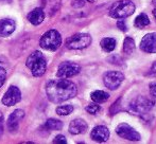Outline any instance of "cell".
I'll return each mask as SVG.
<instances>
[{"label": "cell", "mask_w": 156, "mask_h": 144, "mask_svg": "<svg viewBox=\"0 0 156 144\" xmlns=\"http://www.w3.org/2000/svg\"><path fill=\"white\" fill-rule=\"evenodd\" d=\"M46 93L50 102L60 104L74 98L78 93L76 84L66 78L52 80L47 84Z\"/></svg>", "instance_id": "cell-1"}, {"label": "cell", "mask_w": 156, "mask_h": 144, "mask_svg": "<svg viewBox=\"0 0 156 144\" xmlns=\"http://www.w3.org/2000/svg\"><path fill=\"white\" fill-rule=\"evenodd\" d=\"M26 65L31 70L32 75L35 77L44 75L47 70V62L41 51H34L32 54H30Z\"/></svg>", "instance_id": "cell-2"}, {"label": "cell", "mask_w": 156, "mask_h": 144, "mask_svg": "<svg viewBox=\"0 0 156 144\" xmlns=\"http://www.w3.org/2000/svg\"><path fill=\"white\" fill-rule=\"evenodd\" d=\"M135 4L131 0H119L109 9V15L115 19H124L135 12Z\"/></svg>", "instance_id": "cell-3"}, {"label": "cell", "mask_w": 156, "mask_h": 144, "mask_svg": "<svg viewBox=\"0 0 156 144\" xmlns=\"http://www.w3.org/2000/svg\"><path fill=\"white\" fill-rule=\"evenodd\" d=\"M153 102L144 97H138L129 105V111L132 115H139L141 118H146L150 113L153 107Z\"/></svg>", "instance_id": "cell-4"}, {"label": "cell", "mask_w": 156, "mask_h": 144, "mask_svg": "<svg viewBox=\"0 0 156 144\" xmlns=\"http://www.w3.org/2000/svg\"><path fill=\"white\" fill-rule=\"evenodd\" d=\"M62 43V36L56 30H50L41 36L39 45L41 48L49 51H55Z\"/></svg>", "instance_id": "cell-5"}, {"label": "cell", "mask_w": 156, "mask_h": 144, "mask_svg": "<svg viewBox=\"0 0 156 144\" xmlns=\"http://www.w3.org/2000/svg\"><path fill=\"white\" fill-rule=\"evenodd\" d=\"M91 43V36L87 33H76L66 40L68 49L80 50L87 48Z\"/></svg>", "instance_id": "cell-6"}, {"label": "cell", "mask_w": 156, "mask_h": 144, "mask_svg": "<svg viewBox=\"0 0 156 144\" xmlns=\"http://www.w3.org/2000/svg\"><path fill=\"white\" fill-rule=\"evenodd\" d=\"M124 81V74L120 71H107L103 75V83L105 87L111 90H116Z\"/></svg>", "instance_id": "cell-7"}, {"label": "cell", "mask_w": 156, "mask_h": 144, "mask_svg": "<svg viewBox=\"0 0 156 144\" xmlns=\"http://www.w3.org/2000/svg\"><path fill=\"white\" fill-rule=\"evenodd\" d=\"M81 71V67L78 64L71 62H65L58 66L56 76L60 78H69L79 74Z\"/></svg>", "instance_id": "cell-8"}, {"label": "cell", "mask_w": 156, "mask_h": 144, "mask_svg": "<svg viewBox=\"0 0 156 144\" xmlns=\"http://www.w3.org/2000/svg\"><path fill=\"white\" fill-rule=\"evenodd\" d=\"M116 132L119 137L126 139L129 141H139L141 139L139 132H136L132 126L127 123H121L116 127Z\"/></svg>", "instance_id": "cell-9"}, {"label": "cell", "mask_w": 156, "mask_h": 144, "mask_svg": "<svg viewBox=\"0 0 156 144\" xmlns=\"http://www.w3.org/2000/svg\"><path fill=\"white\" fill-rule=\"evenodd\" d=\"M20 100H21V92L18 87L10 86V88L4 93L1 102L5 106H13L18 103V102H20Z\"/></svg>", "instance_id": "cell-10"}, {"label": "cell", "mask_w": 156, "mask_h": 144, "mask_svg": "<svg viewBox=\"0 0 156 144\" xmlns=\"http://www.w3.org/2000/svg\"><path fill=\"white\" fill-rule=\"evenodd\" d=\"M140 49L147 53H156V32L144 36L140 41Z\"/></svg>", "instance_id": "cell-11"}, {"label": "cell", "mask_w": 156, "mask_h": 144, "mask_svg": "<svg viewBox=\"0 0 156 144\" xmlns=\"http://www.w3.org/2000/svg\"><path fill=\"white\" fill-rule=\"evenodd\" d=\"M25 117V111L23 109H16L10 115L8 119V127L11 132H16L18 129L19 123L21 122V120Z\"/></svg>", "instance_id": "cell-12"}, {"label": "cell", "mask_w": 156, "mask_h": 144, "mask_svg": "<svg viewBox=\"0 0 156 144\" xmlns=\"http://www.w3.org/2000/svg\"><path fill=\"white\" fill-rule=\"evenodd\" d=\"M90 137L96 142H105L109 138V130L103 125L96 126L90 132Z\"/></svg>", "instance_id": "cell-13"}, {"label": "cell", "mask_w": 156, "mask_h": 144, "mask_svg": "<svg viewBox=\"0 0 156 144\" xmlns=\"http://www.w3.org/2000/svg\"><path fill=\"white\" fill-rule=\"evenodd\" d=\"M87 128H88V125L83 119H74L69 124V132L71 135L84 134Z\"/></svg>", "instance_id": "cell-14"}, {"label": "cell", "mask_w": 156, "mask_h": 144, "mask_svg": "<svg viewBox=\"0 0 156 144\" xmlns=\"http://www.w3.org/2000/svg\"><path fill=\"white\" fill-rule=\"evenodd\" d=\"M15 21L10 18L0 20V37H6L15 31Z\"/></svg>", "instance_id": "cell-15"}, {"label": "cell", "mask_w": 156, "mask_h": 144, "mask_svg": "<svg viewBox=\"0 0 156 144\" xmlns=\"http://www.w3.org/2000/svg\"><path fill=\"white\" fill-rule=\"evenodd\" d=\"M27 18L33 26H38L45 19V11L41 8H36L28 14Z\"/></svg>", "instance_id": "cell-16"}, {"label": "cell", "mask_w": 156, "mask_h": 144, "mask_svg": "<svg viewBox=\"0 0 156 144\" xmlns=\"http://www.w3.org/2000/svg\"><path fill=\"white\" fill-rule=\"evenodd\" d=\"M149 25H150V19H149V17L147 16V14H144V13L139 14L135 18L134 26H135L137 29H144V28L148 27Z\"/></svg>", "instance_id": "cell-17"}, {"label": "cell", "mask_w": 156, "mask_h": 144, "mask_svg": "<svg viewBox=\"0 0 156 144\" xmlns=\"http://www.w3.org/2000/svg\"><path fill=\"white\" fill-rule=\"evenodd\" d=\"M116 41L115 38H112V37H106V38H103L101 40V48L104 50L105 52H112L116 48Z\"/></svg>", "instance_id": "cell-18"}, {"label": "cell", "mask_w": 156, "mask_h": 144, "mask_svg": "<svg viewBox=\"0 0 156 144\" xmlns=\"http://www.w3.org/2000/svg\"><path fill=\"white\" fill-rule=\"evenodd\" d=\"M90 98L94 102L96 103H103V102L107 101L109 99V94L105 91L102 90H96L94 92H91Z\"/></svg>", "instance_id": "cell-19"}, {"label": "cell", "mask_w": 156, "mask_h": 144, "mask_svg": "<svg viewBox=\"0 0 156 144\" xmlns=\"http://www.w3.org/2000/svg\"><path fill=\"white\" fill-rule=\"evenodd\" d=\"M44 127L48 130H61L63 128V122L56 119H48Z\"/></svg>", "instance_id": "cell-20"}, {"label": "cell", "mask_w": 156, "mask_h": 144, "mask_svg": "<svg viewBox=\"0 0 156 144\" xmlns=\"http://www.w3.org/2000/svg\"><path fill=\"white\" fill-rule=\"evenodd\" d=\"M135 50V41L132 37H126L123 41V51L126 54H131Z\"/></svg>", "instance_id": "cell-21"}, {"label": "cell", "mask_w": 156, "mask_h": 144, "mask_svg": "<svg viewBox=\"0 0 156 144\" xmlns=\"http://www.w3.org/2000/svg\"><path fill=\"white\" fill-rule=\"evenodd\" d=\"M73 111V106L72 105H62L56 108V113L58 115H68Z\"/></svg>", "instance_id": "cell-22"}, {"label": "cell", "mask_w": 156, "mask_h": 144, "mask_svg": "<svg viewBox=\"0 0 156 144\" xmlns=\"http://www.w3.org/2000/svg\"><path fill=\"white\" fill-rule=\"evenodd\" d=\"M86 111L88 113H90V115H97V113L99 112V111L101 110V107L100 105H98V104H89L88 106H86Z\"/></svg>", "instance_id": "cell-23"}, {"label": "cell", "mask_w": 156, "mask_h": 144, "mask_svg": "<svg viewBox=\"0 0 156 144\" xmlns=\"http://www.w3.org/2000/svg\"><path fill=\"white\" fill-rule=\"evenodd\" d=\"M150 94H151V101L153 104L156 105V82L150 84Z\"/></svg>", "instance_id": "cell-24"}, {"label": "cell", "mask_w": 156, "mask_h": 144, "mask_svg": "<svg viewBox=\"0 0 156 144\" xmlns=\"http://www.w3.org/2000/svg\"><path fill=\"white\" fill-rule=\"evenodd\" d=\"M53 143H55V144H66V143H67V140H66L65 136H63V135H58V136L54 138Z\"/></svg>", "instance_id": "cell-25"}, {"label": "cell", "mask_w": 156, "mask_h": 144, "mask_svg": "<svg viewBox=\"0 0 156 144\" xmlns=\"http://www.w3.org/2000/svg\"><path fill=\"white\" fill-rule=\"evenodd\" d=\"M5 78H6V71L4 70L3 68H1V67H0V87L4 84V82H5Z\"/></svg>", "instance_id": "cell-26"}, {"label": "cell", "mask_w": 156, "mask_h": 144, "mask_svg": "<svg viewBox=\"0 0 156 144\" xmlns=\"http://www.w3.org/2000/svg\"><path fill=\"white\" fill-rule=\"evenodd\" d=\"M117 27H118V29H120L122 32H126V31H127L126 23L124 22V20H119V21H117Z\"/></svg>", "instance_id": "cell-27"}, {"label": "cell", "mask_w": 156, "mask_h": 144, "mask_svg": "<svg viewBox=\"0 0 156 144\" xmlns=\"http://www.w3.org/2000/svg\"><path fill=\"white\" fill-rule=\"evenodd\" d=\"M150 75L154 76V77H156V62L153 63L152 67H151L150 69Z\"/></svg>", "instance_id": "cell-28"}, {"label": "cell", "mask_w": 156, "mask_h": 144, "mask_svg": "<svg viewBox=\"0 0 156 144\" xmlns=\"http://www.w3.org/2000/svg\"><path fill=\"white\" fill-rule=\"evenodd\" d=\"M2 132H3V115L0 111V136L2 135Z\"/></svg>", "instance_id": "cell-29"}, {"label": "cell", "mask_w": 156, "mask_h": 144, "mask_svg": "<svg viewBox=\"0 0 156 144\" xmlns=\"http://www.w3.org/2000/svg\"><path fill=\"white\" fill-rule=\"evenodd\" d=\"M153 15H154V17H155V19H156V9L154 11H153Z\"/></svg>", "instance_id": "cell-30"}, {"label": "cell", "mask_w": 156, "mask_h": 144, "mask_svg": "<svg viewBox=\"0 0 156 144\" xmlns=\"http://www.w3.org/2000/svg\"><path fill=\"white\" fill-rule=\"evenodd\" d=\"M152 3L156 6V0H152Z\"/></svg>", "instance_id": "cell-31"}, {"label": "cell", "mask_w": 156, "mask_h": 144, "mask_svg": "<svg viewBox=\"0 0 156 144\" xmlns=\"http://www.w3.org/2000/svg\"><path fill=\"white\" fill-rule=\"evenodd\" d=\"M84 1H88V2H94V0H84Z\"/></svg>", "instance_id": "cell-32"}]
</instances>
